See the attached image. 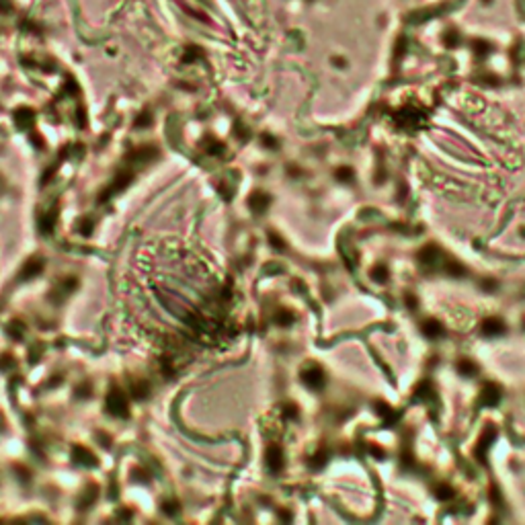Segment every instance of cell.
Returning <instances> with one entry per match:
<instances>
[{
    "instance_id": "1",
    "label": "cell",
    "mask_w": 525,
    "mask_h": 525,
    "mask_svg": "<svg viewBox=\"0 0 525 525\" xmlns=\"http://www.w3.org/2000/svg\"><path fill=\"white\" fill-rule=\"evenodd\" d=\"M495 439H497V429H495V427H488V429L480 435V439H478V443H476V447H474V455H476L480 462L486 460V453H488V449H490V445H493Z\"/></svg>"
},
{
    "instance_id": "2",
    "label": "cell",
    "mask_w": 525,
    "mask_h": 525,
    "mask_svg": "<svg viewBox=\"0 0 525 525\" xmlns=\"http://www.w3.org/2000/svg\"><path fill=\"white\" fill-rule=\"evenodd\" d=\"M499 400H501V390H499L497 384H486V386L480 390V394H478V404H480V406H486V408L497 406Z\"/></svg>"
},
{
    "instance_id": "3",
    "label": "cell",
    "mask_w": 525,
    "mask_h": 525,
    "mask_svg": "<svg viewBox=\"0 0 525 525\" xmlns=\"http://www.w3.org/2000/svg\"><path fill=\"white\" fill-rule=\"evenodd\" d=\"M505 322L499 318V316H490V318H486L482 324H480V333L484 335V337H501L503 333H505Z\"/></svg>"
},
{
    "instance_id": "4",
    "label": "cell",
    "mask_w": 525,
    "mask_h": 525,
    "mask_svg": "<svg viewBox=\"0 0 525 525\" xmlns=\"http://www.w3.org/2000/svg\"><path fill=\"white\" fill-rule=\"evenodd\" d=\"M418 262L425 267H435L441 262V250L437 246H425L418 252Z\"/></svg>"
},
{
    "instance_id": "5",
    "label": "cell",
    "mask_w": 525,
    "mask_h": 525,
    "mask_svg": "<svg viewBox=\"0 0 525 525\" xmlns=\"http://www.w3.org/2000/svg\"><path fill=\"white\" fill-rule=\"evenodd\" d=\"M304 382L308 388L312 390H318L324 386V374L320 372V367H310V370L304 374Z\"/></svg>"
},
{
    "instance_id": "6",
    "label": "cell",
    "mask_w": 525,
    "mask_h": 525,
    "mask_svg": "<svg viewBox=\"0 0 525 525\" xmlns=\"http://www.w3.org/2000/svg\"><path fill=\"white\" fill-rule=\"evenodd\" d=\"M421 331L427 339H439L443 335V324L435 318H427L423 324H421Z\"/></svg>"
},
{
    "instance_id": "7",
    "label": "cell",
    "mask_w": 525,
    "mask_h": 525,
    "mask_svg": "<svg viewBox=\"0 0 525 525\" xmlns=\"http://www.w3.org/2000/svg\"><path fill=\"white\" fill-rule=\"evenodd\" d=\"M455 370H457V374H460V376H464V378H472V376H476L478 365H476L474 361H470V359H462V361L455 365Z\"/></svg>"
},
{
    "instance_id": "8",
    "label": "cell",
    "mask_w": 525,
    "mask_h": 525,
    "mask_svg": "<svg viewBox=\"0 0 525 525\" xmlns=\"http://www.w3.org/2000/svg\"><path fill=\"white\" fill-rule=\"evenodd\" d=\"M388 277H390V271H388V267H386V265H376V267L372 269V279H374V281L386 283V281H388Z\"/></svg>"
},
{
    "instance_id": "9",
    "label": "cell",
    "mask_w": 525,
    "mask_h": 525,
    "mask_svg": "<svg viewBox=\"0 0 525 525\" xmlns=\"http://www.w3.org/2000/svg\"><path fill=\"white\" fill-rule=\"evenodd\" d=\"M453 488L449 486V484H437L435 486V497L439 499V501H451L453 499Z\"/></svg>"
},
{
    "instance_id": "10",
    "label": "cell",
    "mask_w": 525,
    "mask_h": 525,
    "mask_svg": "<svg viewBox=\"0 0 525 525\" xmlns=\"http://www.w3.org/2000/svg\"><path fill=\"white\" fill-rule=\"evenodd\" d=\"M414 394H416V398H421V400H429V398H433L435 392H433V388H431L429 382H423L421 386L414 390Z\"/></svg>"
},
{
    "instance_id": "11",
    "label": "cell",
    "mask_w": 525,
    "mask_h": 525,
    "mask_svg": "<svg viewBox=\"0 0 525 525\" xmlns=\"http://www.w3.org/2000/svg\"><path fill=\"white\" fill-rule=\"evenodd\" d=\"M445 273L447 275H453V277H462L464 273H466V269L460 265V262H445Z\"/></svg>"
},
{
    "instance_id": "12",
    "label": "cell",
    "mask_w": 525,
    "mask_h": 525,
    "mask_svg": "<svg viewBox=\"0 0 525 525\" xmlns=\"http://www.w3.org/2000/svg\"><path fill=\"white\" fill-rule=\"evenodd\" d=\"M337 177H339V181H343V183H351V179H353V171H351V169H339Z\"/></svg>"
},
{
    "instance_id": "13",
    "label": "cell",
    "mask_w": 525,
    "mask_h": 525,
    "mask_svg": "<svg viewBox=\"0 0 525 525\" xmlns=\"http://www.w3.org/2000/svg\"><path fill=\"white\" fill-rule=\"evenodd\" d=\"M490 503H495L497 507L503 505V497H501V493H499L497 488H490Z\"/></svg>"
},
{
    "instance_id": "14",
    "label": "cell",
    "mask_w": 525,
    "mask_h": 525,
    "mask_svg": "<svg viewBox=\"0 0 525 525\" xmlns=\"http://www.w3.org/2000/svg\"><path fill=\"white\" fill-rule=\"evenodd\" d=\"M406 308H410V310H414L416 306H418V302H416V298H414V293H406Z\"/></svg>"
},
{
    "instance_id": "15",
    "label": "cell",
    "mask_w": 525,
    "mask_h": 525,
    "mask_svg": "<svg viewBox=\"0 0 525 525\" xmlns=\"http://www.w3.org/2000/svg\"><path fill=\"white\" fill-rule=\"evenodd\" d=\"M482 287L488 289V291H493V289H497V283H495V281H482Z\"/></svg>"
}]
</instances>
